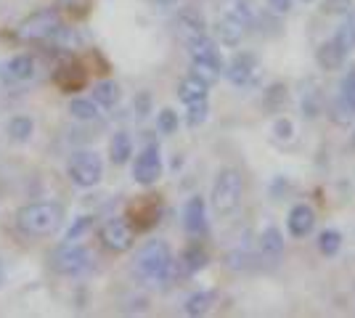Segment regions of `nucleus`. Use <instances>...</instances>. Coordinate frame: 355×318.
Returning <instances> with one entry per match:
<instances>
[{
  "label": "nucleus",
  "mask_w": 355,
  "mask_h": 318,
  "mask_svg": "<svg viewBox=\"0 0 355 318\" xmlns=\"http://www.w3.org/2000/svg\"><path fill=\"white\" fill-rule=\"evenodd\" d=\"M133 239H135V231L128 223V218H112L101 228V242H104V247L112 249V252H117V255L119 252H128L133 247Z\"/></svg>",
  "instance_id": "nucleus-10"
},
{
  "label": "nucleus",
  "mask_w": 355,
  "mask_h": 318,
  "mask_svg": "<svg viewBox=\"0 0 355 318\" xmlns=\"http://www.w3.org/2000/svg\"><path fill=\"white\" fill-rule=\"evenodd\" d=\"M273 133H276V138H279V141H289V138H292V122H289V120H276V125H273Z\"/></svg>",
  "instance_id": "nucleus-37"
},
{
  "label": "nucleus",
  "mask_w": 355,
  "mask_h": 318,
  "mask_svg": "<svg viewBox=\"0 0 355 318\" xmlns=\"http://www.w3.org/2000/svg\"><path fill=\"white\" fill-rule=\"evenodd\" d=\"M67 175H69V181L74 186H80V188H93V186H98L101 178H104V162H101V157L96 152H90V149H80V152H74L69 157V162H67Z\"/></svg>",
  "instance_id": "nucleus-5"
},
{
  "label": "nucleus",
  "mask_w": 355,
  "mask_h": 318,
  "mask_svg": "<svg viewBox=\"0 0 355 318\" xmlns=\"http://www.w3.org/2000/svg\"><path fill=\"white\" fill-rule=\"evenodd\" d=\"M340 247H342V233L337 228H326L324 233L318 236V249H321V255H326V258H334L340 252Z\"/></svg>",
  "instance_id": "nucleus-29"
},
{
  "label": "nucleus",
  "mask_w": 355,
  "mask_h": 318,
  "mask_svg": "<svg viewBox=\"0 0 355 318\" xmlns=\"http://www.w3.org/2000/svg\"><path fill=\"white\" fill-rule=\"evenodd\" d=\"M186 106H189V114H186L189 127H196V125H202V122L207 120V114H209L207 98H205V101H193V104H186Z\"/></svg>",
  "instance_id": "nucleus-32"
},
{
  "label": "nucleus",
  "mask_w": 355,
  "mask_h": 318,
  "mask_svg": "<svg viewBox=\"0 0 355 318\" xmlns=\"http://www.w3.org/2000/svg\"><path fill=\"white\" fill-rule=\"evenodd\" d=\"M260 72H263L260 59H257L252 51H241V53H236L234 59L228 61V67H225L228 82L236 85V88H252V85H257Z\"/></svg>",
  "instance_id": "nucleus-8"
},
{
  "label": "nucleus",
  "mask_w": 355,
  "mask_h": 318,
  "mask_svg": "<svg viewBox=\"0 0 355 318\" xmlns=\"http://www.w3.org/2000/svg\"><path fill=\"white\" fill-rule=\"evenodd\" d=\"M337 96H342L345 101H350V104L355 106V67L347 72V77L340 82V93Z\"/></svg>",
  "instance_id": "nucleus-35"
},
{
  "label": "nucleus",
  "mask_w": 355,
  "mask_h": 318,
  "mask_svg": "<svg viewBox=\"0 0 355 318\" xmlns=\"http://www.w3.org/2000/svg\"><path fill=\"white\" fill-rule=\"evenodd\" d=\"M247 30H250V27L241 24V21L234 19L231 14H223L220 19L215 21V35H218V40H220L223 46H231V48L239 46Z\"/></svg>",
  "instance_id": "nucleus-17"
},
{
  "label": "nucleus",
  "mask_w": 355,
  "mask_h": 318,
  "mask_svg": "<svg viewBox=\"0 0 355 318\" xmlns=\"http://www.w3.org/2000/svg\"><path fill=\"white\" fill-rule=\"evenodd\" d=\"M241 197H244V181H241V173L234 170V167H223L220 173L215 175V183H212V210L218 215H234L241 204Z\"/></svg>",
  "instance_id": "nucleus-3"
},
{
  "label": "nucleus",
  "mask_w": 355,
  "mask_h": 318,
  "mask_svg": "<svg viewBox=\"0 0 355 318\" xmlns=\"http://www.w3.org/2000/svg\"><path fill=\"white\" fill-rule=\"evenodd\" d=\"M353 8V0H324L321 11L329 16H337V14H347Z\"/></svg>",
  "instance_id": "nucleus-34"
},
{
  "label": "nucleus",
  "mask_w": 355,
  "mask_h": 318,
  "mask_svg": "<svg viewBox=\"0 0 355 318\" xmlns=\"http://www.w3.org/2000/svg\"><path fill=\"white\" fill-rule=\"evenodd\" d=\"M6 284V265H3V260H0V289Z\"/></svg>",
  "instance_id": "nucleus-40"
},
{
  "label": "nucleus",
  "mask_w": 355,
  "mask_h": 318,
  "mask_svg": "<svg viewBox=\"0 0 355 318\" xmlns=\"http://www.w3.org/2000/svg\"><path fill=\"white\" fill-rule=\"evenodd\" d=\"M207 93H209V82L202 75H196V72H191L189 77H183L180 85H178V98H180L183 104L205 101Z\"/></svg>",
  "instance_id": "nucleus-18"
},
{
  "label": "nucleus",
  "mask_w": 355,
  "mask_h": 318,
  "mask_svg": "<svg viewBox=\"0 0 355 318\" xmlns=\"http://www.w3.org/2000/svg\"><path fill=\"white\" fill-rule=\"evenodd\" d=\"M321 109H324V91H321V82L311 77L302 82V114L308 120H315Z\"/></svg>",
  "instance_id": "nucleus-19"
},
{
  "label": "nucleus",
  "mask_w": 355,
  "mask_h": 318,
  "mask_svg": "<svg viewBox=\"0 0 355 318\" xmlns=\"http://www.w3.org/2000/svg\"><path fill=\"white\" fill-rule=\"evenodd\" d=\"M133 178H135V183H141V186H151V183H157L162 178L159 146L148 143V146H144V149L138 152V157H135V162H133Z\"/></svg>",
  "instance_id": "nucleus-9"
},
{
  "label": "nucleus",
  "mask_w": 355,
  "mask_h": 318,
  "mask_svg": "<svg viewBox=\"0 0 355 318\" xmlns=\"http://www.w3.org/2000/svg\"><path fill=\"white\" fill-rule=\"evenodd\" d=\"M69 114L80 122H93L98 120V104L93 98H74L69 104Z\"/></svg>",
  "instance_id": "nucleus-25"
},
{
  "label": "nucleus",
  "mask_w": 355,
  "mask_h": 318,
  "mask_svg": "<svg viewBox=\"0 0 355 318\" xmlns=\"http://www.w3.org/2000/svg\"><path fill=\"white\" fill-rule=\"evenodd\" d=\"M175 35L189 46L191 40H196V37H202V35H207V24H205V19H202V14L199 11H180L175 19Z\"/></svg>",
  "instance_id": "nucleus-12"
},
{
  "label": "nucleus",
  "mask_w": 355,
  "mask_h": 318,
  "mask_svg": "<svg viewBox=\"0 0 355 318\" xmlns=\"http://www.w3.org/2000/svg\"><path fill=\"white\" fill-rule=\"evenodd\" d=\"M157 127L162 130L164 136L175 133V130H178V114L173 112V109H162V112L157 114Z\"/></svg>",
  "instance_id": "nucleus-33"
},
{
  "label": "nucleus",
  "mask_w": 355,
  "mask_h": 318,
  "mask_svg": "<svg viewBox=\"0 0 355 318\" xmlns=\"http://www.w3.org/2000/svg\"><path fill=\"white\" fill-rule=\"evenodd\" d=\"M61 30V16L56 8H43L30 14L19 27H16V37L24 43H48L56 37Z\"/></svg>",
  "instance_id": "nucleus-4"
},
{
  "label": "nucleus",
  "mask_w": 355,
  "mask_h": 318,
  "mask_svg": "<svg viewBox=\"0 0 355 318\" xmlns=\"http://www.w3.org/2000/svg\"><path fill=\"white\" fill-rule=\"evenodd\" d=\"M257 249H260V260H266L268 265H276L284 255V236L276 226H268L260 239H257Z\"/></svg>",
  "instance_id": "nucleus-14"
},
{
  "label": "nucleus",
  "mask_w": 355,
  "mask_h": 318,
  "mask_svg": "<svg viewBox=\"0 0 355 318\" xmlns=\"http://www.w3.org/2000/svg\"><path fill=\"white\" fill-rule=\"evenodd\" d=\"M268 6L276 11V14H286L292 8V0H268Z\"/></svg>",
  "instance_id": "nucleus-39"
},
{
  "label": "nucleus",
  "mask_w": 355,
  "mask_h": 318,
  "mask_svg": "<svg viewBox=\"0 0 355 318\" xmlns=\"http://www.w3.org/2000/svg\"><path fill=\"white\" fill-rule=\"evenodd\" d=\"M286 226H289V233H292V236L302 239V236H308L313 231V226H315V212H313L308 204H297V207H292V212H289Z\"/></svg>",
  "instance_id": "nucleus-20"
},
{
  "label": "nucleus",
  "mask_w": 355,
  "mask_h": 318,
  "mask_svg": "<svg viewBox=\"0 0 355 318\" xmlns=\"http://www.w3.org/2000/svg\"><path fill=\"white\" fill-rule=\"evenodd\" d=\"M90 226H93V220H90V218H77V220H74V226L67 231V242H77L83 233H88Z\"/></svg>",
  "instance_id": "nucleus-36"
},
{
  "label": "nucleus",
  "mask_w": 355,
  "mask_h": 318,
  "mask_svg": "<svg viewBox=\"0 0 355 318\" xmlns=\"http://www.w3.org/2000/svg\"><path fill=\"white\" fill-rule=\"evenodd\" d=\"M345 16H347V19L342 21V27L337 30L334 40H337V43H340L345 51H353V48H355V11L350 8V11H347Z\"/></svg>",
  "instance_id": "nucleus-28"
},
{
  "label": "nucleus",
  "mask_w": 355,
  "mask_h": 318,
  "mask_svg": "<svg viewBox=\"0 0 355 318\" xmlns=\"http://www.w3.org/2000/svg\"><path fill=\"white\" fill-rule=\"evenodd\" d=\"M212 303H215V292H196V294H191V297L186 300L183 310H186L189 316H205L209 308H212Z\"/></svg>",
  "instance_id": "nucleus-27"
},
{
  "label": "nucleus",
  "mask_w": 355,
  "mask_h": 318,
  "mask_svg": "<svg viewBox=\"0 0 355 318\" xmlns=\"http://www.w3.org/2000/svg\"><path fill=\"white\" fill-rule=\"evenodd\" d=\"M189 53H191V64H193V72L202 75L205 80H215V77L223 72V56L218 46L209 40L207 35L196 37L189 43Z\"/></svg>",
  "instance_id": "nucleus-6"
},
{
  "label": "nucleus",
  "mask_w": 355,
  "mask_h": 318,
  "mask_svg": "<svg viewBox=\"0 0 355 318\" xmlns=\"http://www.w3.org/2000/svg\"><path fill=\"white\" fill-rule=\"evenodd\" d=\"M159 218V202L154 197H141L128 212V223L135 228H151Z\"/></svg>",
  "instance_id": "nucleus-15"
},
{
  "label": "nucleus",
  "mask_w": 355,
  "mask_h": 318,
  "mask_svg": "<svg viewBox=\"0 0 355 318\" xmlns=\"http://www.w3.org/2000/svg\"><path fill=\"white\" fill-rule=\"evenodd\" d=\"M284 106H286V88L282 82H273L266 93V109L268 112H282Z\"/></svg>",
  "instance_id": "nucleus-31"
},
{
  "label": "nucleus",
  "mask_w": 355,
  "mask_h": 318,
  "mask_svg": "<svg viewBox=\"0 0 355 318\" xmlns=\"http://www.w3.org/2000/svg\"><path fill=\"white\" fill-rule=\"evenodd\" d=\"M109 157L114 165H125L130 157H133V138L128 136L125 130H119L112 136V143H109Z\"/></svg>",
  "instance_id": "nucleus-23"
},
{
  "label": "nucleus",
  "mask_w": 355,
  "mask_h": 318,
  "mask_svg": "<svg viewBox=\"0 0 355 318\" xmlns=\"http://www.w3.org/2000/svg\"><path fill=\"white\" fill-rule=\"evenodd\" d=\"M88 82V72L80 61H67L61 64L59 72H56V85H59L64 93H74V91H83Z\"/></svg>",
  "instance_id": "nucleus-13"
},
{
  "label": "nucleus",
  "mask_w": 355,
  "mask_h": 318,
  "mask_svg": "<svg viewBox=\"0 0 355 318\" xmlns=\"http://www.w3.org/2000/svg\"><path fill=\"white\" fill-rule=\"evenodd\" d=\"M93 101L101 106V109H112L119 101V85L114 80H101L96 88H93Z\"/></svg>",
  "instance_id": "nucleus-24"
},
{
  "label": "nucleus",
  "mask_w": 355,
  "mask_h": 318,
  "mask_svg": "<svg viewBox=\"0 0 355 318\" xmlns=\"http://www.w3.org/2000/svg\"><path fill=\"white\" fill-rule=\"evenodd\" d=\"M148 109H151V96L148 93H138V98H135V114L138 117H146Z\"/></svg>",
  "instance_id": "nucleus-38"
},
{
  "label": "nucleus",
  "mask_w": 355,
  "mask_h": 318,
  "mask_svg": "<svg viewBox=\"0 0 355 318\" xmlns=\"http://www.w3.org/2000/svg\"><path fill=\"white\" fill-rule=\"evenodd\" d=\"M345 48L331 37V40H326V43H321L318 46V51H315V61H318V67L321 69H326V72H334V69H340L342 61H345Z\"/></svg>",
  "instance_id": "nucleus-21"
},
{
  "label": "nucleus",
  "mask_w": 355,
  "mask_h": 318,
  "mask_svg": "<svg viewBox=\"0 0 355 318\" xmlns=\"http://www.w3.org/2000/svg\"><path fill=\"white\" fill-rule=\"evenodd\" d=\"M35 77V59L27 53H19L14 59H8L0 69V80L6 85H21V82H30Z\"/></svg>",
  "instance_id": "nucleus-11"
},
{
  "label": "nucleus",
  "mask_w": 355,
  "mask_h": 318,
  "mask_svg": "<svg viewBox=\"0 0 355 318\" xmlns=\"http://www.w3.org/2000/svg\"><path fill=\"white\" fill-rule=\"evenodd\" d=\"M51 268L61 276H80L90 268V252L80 244H61L51 252Z\"/></svg>",
  "instance_id": "nucleus-7"
},
{
  "label": "nucleus",
  "mask_w": 355,
  "mask_h": 318,
  "mask_svg": "<svg viewBox=\"0 0 355 318\" xmlns=\"http://www.w3.org/2000/svg\"><path fill=\"white\" fill-rule=\"evenodd\" d=\"M331 120L337 125H350L355 120V106L350 101H345L342 96H337L334 104H331Z\"/></svg>",
  "instance_id": "nucleus-30"
},
{
  "label": "nucleus",
  "mask_w": 355,
  "mask_h": 318,
  "mask_svg": "<svg viewBox=\"0 0 355 318\" xmlns=\"http://www.w3.org/2000/svg\"><path fill=\"white\" fill-rule=\"evenodd\" d=\"M207 252L199 247V244H191L183 255H180V263H178V268L183 276H193V273H199L205 265H207Z\"/></svg>",
  "instance_id": "nucleus-22"
},
{
  "label": "nucleus",
  "mask_w": 355,
  "mask_h": 318,
  "mask_svg": "<svg viewBox=\"0 0 355 318\" xmlns=\"http://www.w3.org/2000/svg\"><path fill=\"white\" fill-rule=\"evenodd\" d=\"M157 3H162V6H170V3H178V0H157Z\"/></svg>",
  "instance_id": "nucleus-41"
},
{
  "label": "nucleus",
  "mask_w": 355,
  "mask_h": 318,
  "mask_svg": "<svg viewBox=\"0 0 355 318\" xmlns=\"http://www.w3.org/2000/svg\"><path fill=\"white\" fill-rule=\"evenodd\" d=\"M32 130H35V122L30 120V117H24V114H19V117H14V120L8 122V138L14 141V143H24V141H30Z\"/></svg>",
  "instance_id": "nucleus-26"
},
{
  "label": "nucleus",
  "mask_w": 355,
  "mask_h": 318,
  "mask_svg": "<svg viewBox=\"0 0 355 318\" xmlns=\"http://www.w3.org/2000/svg\"><path fill=\"white\" fill-rule=\"evenodd\" d=\"M183 226L193 236L207 231V207H205V199L202 197H193L186 202V207H183Z\"/></svg>",
  "instance_id": "nucleus-16"
},
{
  "label": "nucleus",
  "mask_w": 355,
  "mask_h": 318,
  "mask_svg": "<svg viewBox=\"0 0 355 318\" xmlns=\"http://www.w3.org/2000/svg\"><path fill=\"white\" fill-rule=\"evenodd\" d=\"M173 268H175V263H173L170 244L162 239L146 242L133 260V271L144 284H167L173 276Z\"/></svg>",
  "instance_id": "nucleus-2"
},
{
  "label": "nucleus",
  "mask_w": 355,
  "mask_h": 318,
  "mask_svg": "<svg viewBox=\"0 0 355 318\" xmlns=\"http://www.w3.org/2000/svg\"><path fill=\"white\" fill-rule=\"evenodd\" d=\"M14 223L19 233L30 239H45L64 226V207L56 202H32L16 210Z\"/></svg>",
  "instance_id": "nucleus-1"
}]
</instances>
